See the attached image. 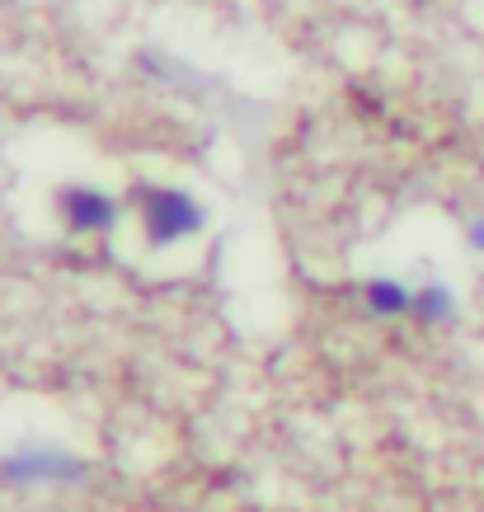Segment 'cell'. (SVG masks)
<instances>
[{
  "label": "cell",
  "instance_id": "cell-1",
  "mask_svg": "<svg viewBox=\"0 0 484 512\" xmlns=\"http://www.w3.org/2000/svg\"><path fill=\"white\" fill-rule=\"evenodd\" d=\"M141 221L151 245H179L193 231H203V207L179 188H141Z\"/></svg>",
  "mask_w": 484,
  "mask_h": 512
},
{
  "label": "cell",
  "instance_id": "cell-6",
  "mask_svg": "<svg viewBox=\"0 0 484 512\" xmlns=\"http://www.w3.org/2000/svg\"><path fill=\"white\" fill-rule=\"evenodd\" d=\"M470 245L484 249V221H475V226H470Z\"/></svg>",
  "mask_w": 484,
  "mask_h": 512
},
{
  "label": "cell",
  "instance_id": "cell-2",
  "mask_svg": "<svg viewBox=\"0 0 484 512\" xmlns=\"http://www.w3.org/2000/svg\"><path fill=\"white\" fill-rule=\"evenodd\" d=\"M85 461L62 447H15L0 461V480L10 484H76L85 480Z\"/></svg>",
  "mask_w": 484,
  "mask_h": 512
},
{
  "label": "cell",
  "instance_id": "cell-3",
  "mask_svg": "<svg viewBox=\"0 0 484 512\" xmlns=\"http://www.w3.org/2000/svg\"><path fill=\"white\" fill-rule=\"evenodd\" d=\"M62 217L71 231H85V235H99V231H113V221H118V202L104 193V188H62Z\"/></svg>",
  "mask_w": 484,
  "mask_h": 512
},
{
  "label": "cell",
  "instance_id": "cell-4",
  "mask_svg": "<svg viewBox=\"0 0 484 512\" xmlns=\"http://www.w3.org/2000/svg\"><path fill=\"white\" fill-rule=\"evenodd\" d=\"M362 301L372 315H414V292L395 278H372L362 287Z\"/></svg>",
  "mask_w": 484,
  "mask_h": 512
},
{
  "label": "cell",
  "instance_id": "cell-5",
  "mask_svg": "<svg viewBox=\"0 0 484 512\" xmlns=\"http://www.w3.org/2000/svg\"><path fill=\"white\" fill-rule=\"evenodd\" d=\"M452 311H456V301H452V292H447L442 282H433V287L414 292V315H419V320L442 325V320H452Z\"/></svg>",
  "mask_w": 484,
  "mask_h": 512
}]
</instances>
